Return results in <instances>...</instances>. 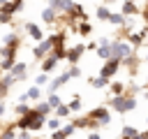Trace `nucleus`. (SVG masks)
<instances>
[{"instance_id": "3", "label": "nucleus", "mask_w": 148, "mask_h": 139, "mask_svg": "<svg viewBox=\"0 0 148 139\" xmlns=\"http://www.w3.org/2000/svg\"><path fill=\"white\" fill-rule=\"evenodd\" d=\"M53 46H56V35H49L46 39H42V42L32 49V56H35L37 60H44V58H46V53H51V51H53Z\"/></svg>"}, {"instance_id": "20", "label": "nucleus", "mask_w": 148, "mask_h": 139, "mask_svg": "<svg viewBox=\"0 0 148 139\" xmlns=\"http://www.w3.org/2000/svg\"><path fill=\"white\" fill-rule=\"evenodd\" d=\"M76 32H79V35H90V32H92V25H90L88 21H81V23H76Z\"/></svg>"}, {"instance_id": "34", "label": "nucleus", "mask_w": 148, "mask_h": 139, "mask_svg": "<svg viewBox=\"0 0 148 139\" xmlns=\"http://www.w3.org/2000/svg\"><path fill=\"white\" fill-rule=\"evenodd\" d=\"M88 139H102V137H99L97 132H90V134H88Z\"/></svg>"}, {"instance_id": "16", "label": "nucleus", "mask_w": 148, "mask_h": 139, "mask_svg": "<svg viewBox=\"0 0 148 139\" xmlns=\"http://www.w3.org/2000/svg\"><path fill=\"white\" fill-rule=\"evenodd\" d=\"M56 19H58V12H53L51 7H46V9L42 12V21H44V23H53V25H56Z\"/></svg>"}, {"instance_id": "8", "label": "nucleus", "mask_w": 148, "mask_h": 139, "mask_svg": "<svg viewBox=\"0 0 148 139\" xmlns=\"http://www.w3.org/2000/svg\"><path fill=\"white\" fill-rule=\"evenodd\" d=\"M69 79H72V76H69V72H62L60 76L51 79V81H49V95H53V93H56V90H58L60 86H65V83H67Z\"/></svg>"}, {"instance_id": "10", "label": "nucleus", "mask_w": 148, "mask_h": 139, "mask_svg": "<svg viewBox=\"0 0 148 139\" xmlns=\"http://www.w3.org/2000/svg\"><path fill=\"white\" fill-rule=\"evenodd\" d=\"M25 30H28V35H30L35 42H42V39H44V32H42L39 25H35V23H25Z\"/></svg>"}, {"instance_id": "9", "label": "nucleus", "mask_w": 148, "mask_h": 139, "mask_svg": "<svg viewBox=\"0 0 148 139\" xmlns=\"http://www.w3.org/2000/svg\"><path fill=\"white\" fill-rule=\"evenodd\" d=\"M120 14H123V16H134V14H139V7H136V2H130V0H125V2L120 5Z\"/></svg>"}, {"instance_id": "29", "label": "nucleus", "mask_w": 148, "mask_h": 139, "mask_svg": "<svg viewBox=\"0 0 148 139\" xmlns=\"http://www.w3.org/2000/svg\"><path fill=\"white\" fill-rule=\"evenodd\" d=\"M49 139H67V134H65V130L60 127V130H56V132H51V137Z\"/></svg>"}, {"instance_id": "26", "label": "nucleus", "mask_w": 148, "mask_h": 139, "mask_svg": "<svg viewBox=\"0 0 148 139\" xmlns=\"http://www.w3.org/2000/svg\"><path fill=\"white\" fill-rule=\"evenodd\" d=\"M44 83H49V74H44V72H39L37 76H35V86H44Z\"/></svg>"}, {"instance_id": "31", "label": "nucleus", "mask_w": 148, "mask_h": 139, "mask_svg": "<svg viewBox=\"0 0 148 139\" xmlns=\"http://www.w3.org/2000/svg\"><path fill=\"white\" fill-rule=\"evenodd\" d=\"M0 23H12V14H5V12H0Z\"/></svg>"}, {"instance_id": "5", "label": "nucleus", "mask_w": 148, "mask_h": 139, "mask_svg": "<svg viewBox=\"0 0 148 139\" xmlns=\"http://www.w3.org/2000/svg\"><path fill=\"white\" fill-rule=\"evenodd\" d=\"M88 118L97 120L99 125H109V123H111V111H109L106 107H95V109L88 111Z\"/></svg>"}, {"instance_id": "39", "label": "nucleus", "mask_w": 148, "mask_h": 139, "mask_svg": "<svg viewBox=\"0 0 148 139\" xmlns=\"http://www.w3.org/2000/svg\"><path fill=\"white\" fill-rule=\"evenodd\" d=\"M146 123H148V118H146Z\"/></svg>"}, {"instance_id": "30", "label": "nucleus", "mask_w": 148, "mask_h": 139, "mask_svg": "<svg viewBox=\"0 0 148 139\" xmlns=\"http://www.w3.org/2000/svg\"><path fill=\"white\" fill-rule=\"evenodd\" d=\"M67 72H69V76H74V79H79V76H81V67H76V65H72Z\"/></svg>"}, {"instance_id": "36", "label": "nucleus", "mask_w": 148, "mask_h": 139, "mask_svg": "<svg viewBox=\"0 0 148 139\" xmlns=\"http://www.w3.org/2000/svg\"><path fill=\"white\" fill-rule=\"evenodd\" d=\"M146 63H148V56H146Z\"/></svg>"}, {"instance_id": "7", "label": "nucleus", "mask_w": 148, "mask_h": 139, "mask_svg": "<svg viewBox=\"0 0 148 139\" xmlns=\"http://www.w3.org/2000/svg\"><path fill=\"white\" fill-rule=\"evenodd\" d=\"M83 53H86V44H74V46H69V49H67V58H65V60L74 65V63H79V60H81V56H83Z\"/></svg>"}, {"instance_id": "6", "label": "nucleus", "mask_w": 148, "mask_h": 139, "mask_svg": "<svg viewBox=\"0 0 148 139\" xmlns=\"http://www.w3.org/2000/svg\"><path fill=\"white\" fill-rule=\"evenodd\" d=\"M120 70V60H116V58H109L102 67H99V76H104V79H111L116 72Z\"/></svg>"}, {"instance_id": "25", "label": "nucleus", "mask_w": 148, "mask_h": 139, "mask_svg": "<svg viewBox=\"0 0 148 139\" xmlns=\"http://www.w3.org/2000/svg\"><path fill=\"white\" fill-rule=\"evenodd\" d=\"M14 109H16V116H18V118H21V116H25V114H30V111H32V109H30V107H28V104H18V102H16V107H14Z\"/></svg>"}, {"instance_id": "37", "label": "nucleus", "mask_w": 148, "mask_h": 139, "mask_svg": "<svg viewBox=\"0 0 148 139\" xmlns=\"http://www.w3.org/2000/svg\"><path fill=\"white\" fill-rule=\"evenodd\" d=\"M130 2H136V0H130Z\"/></svg>"}, {"instance_id": "17", "label": "nucleus", "mask_w": 148, "mask_h": 139, "mask_svg": "<svg viewBox=\"0 0 148 139\" xmlns=\"http://www.w3.org/2000/svg\"><path fill=\"white\" fill-rule=\"evenodd\" d=\"M109 25L123 28V25H125V16H123V14H116V12H111V16H109Z\"/></svg>"}, {"instance_id": "4", "label": "nucleus", "mask_w": 148, "mask_h": 139, "mask_svg": "<svg viewBox=\"0 0 148 139\" xmlns=\"http://www.w3.org/2000/svg\"><path fill=\"white\" fill-rule=\"evenodd\" d=\"M130 95H118V97H109V102L104 104L109 111L113 109V111H118V114H127L130 111Z\"/></svg>"}, {"instance_id": "19", "label": "nucleus", "mask_w": 148, "mask_h": 139, "mask_svg": "<svg viewBox=\"0 0 148 139\" xmlns=\"http://www.w3.org/2000/svg\"><path fill=\"white\" fill-rule=\"evenodd\" d=\"M109 16H111V9H109L106 5H99V7H97V19H99V21H109Z\"/></svg>"}, {"instance_id": "21", "label": "nucleus", "mask_w": 148, "mask_h": 139, "mask_svg": "<svg viewBox=\"0 0 148 139\" xmlns=\"http://www.w3.org/2000/svg\"><path fill=\"white\" fill-rule=\"evenodd\" d=\"M127 88V83H120V81H111V93H113V97H118V95H123V90Z\"/></svg>"}, {"instance_id": "1", "label": "nucleus", "mask_w": 148, "mask_h": 139, "mask_svg": "<svg viewBox=\"0 0 148 139\" xmlns=\"http://www.w3.org/2000/svg\"><path fill=\"white\" fill-rule=\"evenodd\" d=\"M44 125H46V118H44V116H39L35 109H32L30 114H25V116L16 118V123H14V127H16V130H28V132H39Z\"/></svg>"}, {"instance_id": "11", "label": "nucleus", "mask_w": 148, "mask_h": 139, "mask_svg": "<svg viewBox=\"0 0 148 139\" xmlns=\"http://www.w3.org/2000/svg\"><path fill=\"white\" fill-rule=\"evenodd\" d=\"M58 63H60V60H58L53 53H49V56L44 58V63H42V72H44V74H49V72H51V70H53Z\"/></svg>"}, {"instance_id": "22", "label": "nucleus", "mask_w": 148, "mask_h": 139, "mask_svg": "<svg viewBox=\"0 0 148 139\" xmlns=\"http://www.w3.org/2000/svg\"><path fill=\"white\" fill-rule=\"evenodd\" d=\"M25 95H28V100H37V102H39V97H42V88H39V86H30Z\"/></svg>"}, {"instance_id": "18", "label": "nucleus", "mask_w": 148, "mask_h": 139, "mask_svg": "<svg viewBox=\"0 0 148 139\" xmlns=\"http://www.w3.org/2000/svg\"><path fill=\"white\" fill-rule=\"evenodd\" d=\"M97 56H99L102 60H109V58H111V42H109V44H99V46H97Z\"/></svg>"}, {"instance_id": "12", "label": "nucleus", "mask_w": 148, "mask_h": 139, "mask_svg": "<svg viewBox=\"0 0 148 139\" xmlns=\"http://www.w3.org/2000/svg\"><path fill=\"white\" fill-rule=\"evenodd\" d=\"M25 70H28V65H25V63H16V65L12 67V72H9V74H12L14 79L23 81V79H25Z\"/></svg>"}, {"instance_id": "28", "label": "nucleus", "mask_w": 148, "mask_h": 139, "mask_svg": "<svg viewBox=\"0 0 148 139\" xmlns=\"http://www.w3.org/2000/svg\"><path fill=\"white\" fill-rule=\"evenodd\" d=\"M46 125L51 127V132H56L60 130V118H46Z\"/></svg>"}, {"instance_id": "24", "label": "nucleus", "mask_w": 148, "mask_h": 139, "mask_svg": "<svg viewBox=\"0 0 148 139\" xmlns=\"http://www.w3.org/2000/svg\"><path fill=\"white\" fill-rule=\"evenodd\" d=\"M67 107H69V111H79V109H81V97H79V95H74V97L67 102Z\"/></svg>"}, {"instance_id": "23", "label": "nucleus", "mask_w": 148, "mask_h": 139, "mask_svg": "<svg viewBox=\"0 0 148 139\" xmlns=\"http://www.w3.org/2000/svg\"><path fill=\"white\" fill-rule=\"evenodd\" d=\"M46 102H49V107H51L53 111H56V109H58V107L62 104V100H60V95H58V93H53V95H49V100H46Z\"/></svg>"}, {"instance_id": "14", "label": "nucleus", "mask_w": 148, "mask_h": 139, "mask_svg": "<svg viewBox=\"0 0 148 139\" xmlns=\"http://www.w3.org/2000/svg\"><path fill=\"white\" fill-rule=\"evenodd\" d=\"M32 109H35L39 116H44V118H49V114H51V107H49V102H44V100H39Z\"/></svg>"}, {"instance_id": "35", "label": "nucleus", "mask_w": 148, "mask_h": 139, "mask_svg": "<svg viewBox=\"0 0 148 139\" xmlns=\"http://www.w3.org/2000/svg\"><path fill=\"white\" fill-rule=\"evenodd\" d=\"M102 2H111V0H102Z\"/></svg>"}, {"instance_id": "27", "label": "nucleus", "mask_w": 148, "mask_h": 139, "mask_svg": "<svg viewBox=\"0 0 148 139\" xmlns=\"http://www.w3.org/2000/svg\"><path fill=\"white\" fill-rule=\"evenodd\" d=\"M65 116H69V107L67 104H60L56 109V118H65Z\"/></svg>"}, {"instance_id": "33", "label": "nucleus", "mask_w": 148, "mask_h": 139, "mask_svg": "<svg viewBox=\"0 0 148 139\" xmlns=\"http://www.w3.org/2000/svg\"><path fill=\"white\" fill-rule=\"evenodd\" d=\"M139 139H148V130H143V132H139Z\"/></svg>"}, {"instance_id": "13", "label": "nucleus", "mask_w": 148, "mask_h": 139, "mask_svg": "<svg viewBox=\"0 0 148 139\" xmlns=\"http://www.w3.org/2000/svg\"><path fill=\"white\" fill-rule=\"evenodd\" d=\"M88 83H90V88H106L109 86V79H104V76H90L88 79Z\"/></svg>"}, {"instance_id": "32", "label": "nucleus", "mask_w": 148, "mask_h": 139, "mask_svg": "<svg viewBox=\"0 0 148 139\" xmlns=\"http://www.w3.org/2000/svg\"><path fill=\"white\" fill-rule=\"evenodd\" d=\"M2 116H5V102L0 100V118H2Z\"/></svg>"}, {"instance_id": "2", "label": "nucleus", "mask_w": 148, "mask_h": 139, "mask_svg": "<svg viewBox=\"0 0 148 139\" xmlns=\"http://www.w3.org/2000/svg\"><path fill=\"white\" fill-rule=\"evenodd\" d=\"M130 56H134V49H132V44L127 42V39H116V42H111V58H116V60H125V58H130Z\"/></svg>"}, {"instance_id": "15", "label": "nucleus", "mask_w": 148, "mask_h": 139, "mask_svg": "<svg viewBox=\"0 0 148 139\" xmlns=\"http://www.w3.org/2000/svg\"><path fill=\"white\" fill-rule=\"evenodd\" d=\"M120 139H139V130L132 127V125H125L123 132H120Z\"/></svg>"}, {"instance_id": "38", "label": "nucleus", "mask_w": 148, "mask_h": 139, "mask_svg": "<svg viewBox=\"0 0 148 139\" xmlns=\"http://www.w3.org/2000/svg\"><path fill=\"white\" fill-rule=\"evenodd\" d=\"M146 88H148V81H146Z\"/></svg>"}]
</instances>
